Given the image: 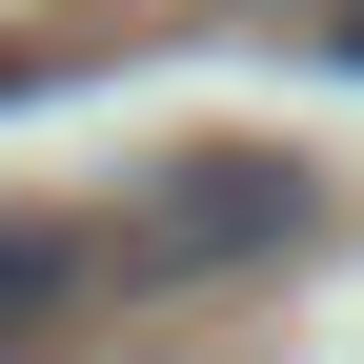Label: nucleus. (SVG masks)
Wrapping results in <instances>:
<instances>
[{
  "instance_id": "7ed1b4c3",
  "label": "nucleus",
  "mask_w": 364,
  "mask_h": 364,
  "mask_svg": "<svg viewBox=\"0 0 364 364\" xmlns=\"http://www.w3.org/2000/svg\"><path fill=\"white\" fill-rule=\"evenodd\" d=\"M304 41H324V61H344V81H364V0H324V21H304Z\"/></svg>"
},
{
  "instance_id": "f03ea898",
  "label": "nucleus",
  "mask_w": 364,
  "mask_h": 364,
  "mask_svg": "<svg viewBox=\"0 0 364 364\" xmlns=\"http://www.w3.org/2000/svg\"><path fill=\"white\" fill-rule=\"evenodd\" d=\"M61 284H81V243H61V223H0V364L61 324Z\"/></svg>"
},
{
  "instance_id": "f257e3e1",
  "label": "nucleus",
  "mask_w": 364,
  "mask_h": 364,
  "mask_svg": "<svg viewBox=\"0 0 364 364\" xmlns=\"http://www.w3.org/2000/svg\"><path fill=\"white\" fill-rule=\"evenodd\" d=\"M263 243H304V162L223 142V162H162L142 182V263H162V284H182V263H263Z\"/></svg>"
}]
</instances>
